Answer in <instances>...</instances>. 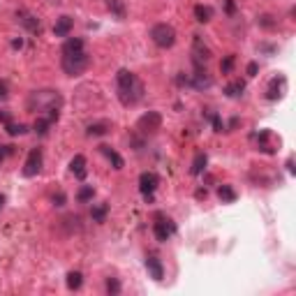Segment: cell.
<instances>
[{
    "label": "cell",
    "mask_w": 296,
    "mask_h": 296,
    "mask_svg": "<svg viewBox=\"0 0 296 296\" xmlns=\"http://www.w3.org/2000/svg\"><path fill=\"white\" fill-rule=\"evenodd\" d=\"M116 90H118V100L123 107H137L144 100V83L134 72L130 69H118L116 74Z\"/></svg>",
    "instance_id": "6da1fadb"
},
{
    "label": "cell",
    "mask_w": 296,
    "mask_h": 296,
    "mask_svg": "<svg viewBox=\"0 0 296 296\" xmlns=\"http://www.w3.org/2000/svg\"><path fill=\"white\" fill-rule=\"evenodd\" d=\"M63 107V97L58 90H35L28 97V109L35 114L49 111V109H60Z\"/></svg>",
    "instance_id": "7a4b0ae2"
},
{
    "label": "cell",
    "mask_w": 296,
    "mask_h": 296,
    "mask_svg": "<svg viewBox=\"0 0 296 296\" xmlns=\"http://www.w3.org/2000/svg\"><path fill=\"white\" fill-rule=\"evenodd\" d=\"M60 65H63V69H65V74L67 76H79L90 67V56L86 53V49L69 51V53H63Z\"/></svg>",
    "instance_id": "3957f363"
},
{
    "label": "cell",
    "mask_w": 296,
    "mask_h": 296,
    "mask_svg": "<svg viewBox=\"0 0 296 296\" xmlns=\"http://www.w3.org/2000/svg\"><path fill=\"white\" fill-rule=\"evenodd\" d=\"M151 39L160 49H171V46L176 44V30L169 23H155L151 28Z\"/></svg>",
    "instance_id": "277c9868"
},
{
    "label": "cell",
    "mask_w": 296,
    "mask_h": 296,
    "mask_svg": "<svg viewBox=\"0 0 296 296\" xmlns=\"http://www.w3.org/2000/svg\"><path fill=\"white\" fill-rule=\"evenodd\" d=\"M153 232H155V239H158L160 243H167V241L176 234V222L171 220V218H167V215H162V213H155Z\"/></svg>",
    "instance_id": "5b68a950"
},
{
    "label": "cell",
    "mask_w": 296,
    "mask_h": 296,
    "mask_svg": "<svg viewBox=\"0 0 296 296\" xmlns=\"http://www.w3.org/2000/svg\"><path fill=\"white\" fill-rule=\"evenodd\" d=\"M42 162H44V158H42V148H32V151L28 153V158H25L21 174H23L25 178L37 176L39 171H42Z\"/></svg>",
    "instance_id": "8992f818"
},
{
    "label": "cell",
    "mask_w": 296,
    "mask_h": 296,
    "mask_svg": "<svg viewBox=\"0 0 296 296\" xmlns=\"http://www.w3.org/2000/svg\"><path fill=\"white\" fill-rule=\"evenodd\" d=\"M160 127H162V116L158 111H148L137 120V130H141L144 134H155Z\"/></svg>",
    "instance_id": "52a82bcc"
},
{
    "label": "cell",
    "mask_w": 296,
    "mask_h": 296,
    "mask_svg": "<svg viewBox=\"0 0 296 296\" xmlns=\"http://www.w3.org/2000/svg\"><path fill=\"white\" fill-rule=\"evenodd\" d=\"M158 174H153V171H144L141 176H139V190H141V195H144L146 202H153V192L158 190Z\"/></svg>",
    "instance_id": "ba28073f"
},
{
    "label": "cell",
    "mask_w": 296,
    "mask_h": 296,
    "mask_svg": "<svg viewBox=\"0 0 296 296\" xmlns=\"http://www.w3.org/2000/svg\"><path fill=\"white\" fill-rule=\"evenodd\" d=\"M285 93H287V79H285L283 74L273 76L271 83H269V88H266V100L276 102V100H280Z\"/></svg>",
    "instance_id": "9c48e42d"
},
{
    "label": "cell",
    "mask_w": 296,
    "mask_h": 296,
    "mask_svg": "<svg viewBox=\"0 0 296 296\" xmlns=\"http://www.w3.org/2000/svg\"><path fill=\"white\" fill-rule=\"evenodd\" d=\"M16 21L23 25L25 30H30V32H39V30H42V23H39V19L35 16V14L28 12V9H19V12H16Z\"/></svg>",
    "instance_id": "30bf717a"
},
{
    "label": "cell",
    "mask_w": 296,
    "mask_h": 296,
    "mask_svg": "<svg viewBox=\"0 0 296 296\" xmlns=\"http://www.w3.org/2000/svg\"><path fill=\"white\" fill-rule=\"evenodd\" d=\"M72 28H74V19L67 16V14H63V16H58V19H56L53 35H56V37H67L69 32H72Z\"/></svg>",
    "instance_id": "8fae6325"
},
{
    "label": "cell",
    "mask_w": 296,
    "mask_h": 296,
    "mask_svg": "<svg viewBox=\"0 0 296 296\" xmlns=\"http://www.w3.org/2000/svg\"><path fill=\"white\" fill-rule=\"evenodd\" d=\"M146 269H148L153 280H162L164 269H162V264H160V259L155 257V255H148V257H146Z\"/></svg>",
    "instance_id": "7c38bea8"
},
{
    "label": "cell",
    "mask_w": 296,
    "mask_h": 296,
    "mask_svg": "<svg viewBox=\"0 0 296 296\" xmlns=\"http://www.w3.org/2000/svg\"><path fill=\"white\" fill-rule=\"evenodd\" d=\"M69 169H72V174H74L79 181H83V178H86V158H83L81 153L72 158V162H69Z\"/></svg>",
    "instance_id": "4fadbf2b"
},
{
    "label": "cell",
    "mask_w": 296,
    "mask_h": 296,
    "mask_svg": "<svg viewBox=\"0 0 296 296\" xmlns=\"http://www.w3.org/2000/svg\"><path fill=\"white\" fill-rule=\"evenodd\" d=\"M104 5H107V9L114 14L116 19L123 21L127 16V9H125V2H123V0H104Z\"/></svg>",
    "instance_id": "5bb4252c"
},
{
    "label": "cell",
    "mask_w": 296,
    "mask_h": 296,
    "mask_svg": "<svg viewBox=\"0 0 296 296\" xmlns=\"http://www.w3.org/2000/svg\"><path fill=\"white\" fill-rule=\"evenodd\" d=\"M208 58H211V51H208V46L204 44L199 37H195V65L206 63Z\"/></svg>",
    "instance_id": "9a60e30c"
},
{
    "label": "cell",
    "mask_w": 296,
    "mask_h": 296,
    "mask_svg": "<svg viewBox=\"0 0 296 296\" xmlns=\"http://www.w3.org/2000/svg\"><path fill=\"white\" fill-rule=\"evenodd\" d=\"M100 151L104 153V155H107V160H109V162L114 164V169H123V167H125L123 158H120V155L114 151V148H111V146H100Z\"/></svg>",
    "instance_id": "2e32d148"
},
{
    "label": "cell",
    "mask_w": 296,
    "mask_h": 296,
    "mask_svg": "<svg viewBox=\"0 0 296 296\" xmlns=\"http://www.w3.org/2000/svg\"><path fill=\"white\" fill-rule=\"evenodd\" d=\"M243 90H246V81H241V79H236V81L225 86V95H227V97H241Z\"/></svg>",
    "instance_id": "e0dca14e"
},
{
    "label": "cell",
    "mask_w": 296,
    "mask_h": 296,
    "mask_svg": "<svg viewBox=\"0 0 296 296\" xmlns=\"http://www.w3.org/2000/svg\"><path fill=\"white\" fill-rule=\"evenodd\" d=\"M206 164H208L206 153H197L195 162H192V167H190V174H192V176H199V174H202V171L206 169Z\"/></svg>",
    "instance_id": "ac0fdd59"
},
{
    "label": "cell",
    "mask_w": 296,
    "mask_h": 296,
    "mask_svg": "<svg viewBox=\"0 0 296 296\" xmlns=\"http://www.w3.org/2000/svg\"><path fill=\"white\" fill-rule=\"evenodd\" d=\"M195 16L199 23H208V21L213 19V9L208 5H195Z\"/></svg>",
    "instance_id": "d6986e66"
},
{
    "label": "cell",
    "mask_w": 296,
    "mask_h": 296,
    "mask_svg": "<svg viewBox=\"0 0 296 296\" xmlns=\"http://www.w3.org/2000/svg\"><path fill=\"white\" fill-rule=\"evenodd\" d=\"M218 197H220V202H222V204H232V202H236V192H234L232 185H220V188H218Z\"/></svg>",
    "instance_id": "ffe728a7"
},
{
    "label": "cell",
    "mask_w": 296,
    "mask_h": 296,
    "mask_svg": "<svg viewBox=\"0 0 296 296\" xmlns=\"http://www.w3.org/2000/svg\"><path fill=\"white\" fill-rule=\"evenodd\" d=\"M109 123L107 120H102V123H93V125H88V137H104V134L109 132Z\"/></svg>",
    "instance_id": "44dd1931"
},
{
    "label": "cell",
    "mask_w": 296,
    "mask_h": 296,
    "mask_svg": "<svg viewBox=\"0 0 296 296\" xmlns=\"http://www.w3.org/2000/svg\"><path fill=\"white\" fill-rule=\"evenodd\" d=\"M79 49H86L83 39H79V37H67V39H65L63 53H69V51H79Z\"/></svg>",
    "instance_id": "7402d4cb"
},
{
    "label": "cell",
    "mask_w": 296,
    "mask_h": 296,
    "mask_svg": "<svg viewBox=\"0 0 296 296\" xmlns=\"http://www.w3.org/2000/svg\"><path fill=\"white\" fill-rule=\"evenodd\" d=\"M107 213H109V206H107V204H100V206H93L90 218H93L95 222H104V220H107Z\"/></svg>",
    "instance_id": "603a6c76"
},
{
    "label": "cell",
    "mask_w": 296,
    "mask_h": 296,
    "mask_svg": "<svg viewBox=\"0 0 296 296\" xmlns=\"http://www.w3.org/2000/svg\"><path fill=\"white\" fill-rule=\"evenodd\" d=\"M93 197H95V188H93V185H81V188H79V192H76V199H79L81 204L90 202Z\"/></svg>",
    "instance_id": "cb8c5ba5"
},
{
    "label": "cell",
    "mask_w": 296,
    "mask_h": 296,
    "mask_svg": "<svg viewBox=\"0 0 296 296\" xmlns=\"http://www.w3.org/2000/svg\"><path fill=\"white\" fill-rule=\"evenodd\" d=\"M81 278H83V276H81L79 271H69V273H67V290H72V292L79 290V287H81V283H83Z\"/></svg>",
    "instance_id": "d4e9b609"
},
{
    "label": "cell",
    "mask_w": 296,
    "mask_h": 296,
    "mask_svg": "<svg viewBox=\"0 0 296 296\" xmlns=\"http://www.w3.org/2000/svg\"><path fill=\"white\" fill-rule=\"evenodd\" d=\"M28 132V127L23 123H7V134L9 137H21V134Z\"/></svg>",
    "instance_id": "484cf974"
},
{
    "label": "cell",
    "mask_w": 296,
    "mask_h": 296,
    "mask_svg": "<svg viewBox=\"0 0 296 296\" xmlns=\"http://www.w3.org/2000/svg\"><path fill=\"white\" fill-rule=\"evenodd\" d=\"M51 127V120L44 118V116H37V120H35V125H32V130L37 134H46V130Z\"/></svg>",
    "instance_id": "4316f807"
},
{
    "label": "cell",
    "mask_w": 296,
    "mask_h": 296,
    "mask_svg": "<svg viewBox=\"0 0 296 296\" xmlns=\"http://www.w3.org/2000/svg\"><path fill=\"white\" fill-rule=\"evenodd\" d=\"M257 23L262 25V28H273V25H278V21L273 19L271 14H264V16H259L257 19Z\"/></svg>",
    "instance_id": "83f0119b"
},
{
    "label": "cell",
    "mask_w": 296,
    "mask_h": 296,
    "mask_svg": "<svg viewBox=\"0 0 296 296\" xmlns=\"http://www.w3.org/2000/svg\"><path fill=\"white\" fill-rule=\"evenodd\" d=\"M234 60H236V56H227L225 60L220 63V69H222V74H229L232 72V67H234Z\"/></svg>",
    "instance_id": "f1b7e54d"
},
{
    "label": "cell",
    "mask_w": 296,
    "mask_h": 296,
    "mask_svg": "<svg viewBox=\"0 0 296 296\" xmlns=\"http://www.w3.org/2000/svg\"><path fill=\"white\" fill-rule=\"evenodd\" d=\"M107 292L109 294H120V283L116 278H109L107 280Z\"/></svg>",
    "instance_id": "f546056e"
},
{
    "label": "cell",
    "mask_w": 296,
    "mask_h": 296,
    "mask_svg": "<svg viewBox=\"0 0 296 296\" xmlns=\"http://www.w3.org/2000/svg\"><path fill=\"white\" fill-rule=\"evenodd\" d=\"M211 123H213V130H215V132H222V130H225V123H222V118H220L218 114L211 118Z\"/></svg>",
    "instance_id": "4dcf8cb0"
},
{
    "label": "cell",
    "mask_w": 296,
    "mask_h": 296,
    "mask_svg": "<svg viewBox=\"0 0 296 296\" xmlns=\"http://www.w3.org/2000/svg\"><path fill=\"white\" fill-rule=\"evenodd\" d=\"M246 72H248V76H257V72H259V65H257V63H248Z\"/></svg>",
    "instance_id": "1f68e13d"
},
{
    "label": "cell",
    "mask_w": 296,
    "mask_h": 296,
    "mask_svg": "<svg viewBox=\"0 0 296 296\" xmlns=\"http://www.w3.org/2000/svg\"><path fill=\"white\" fill-rule=\"evenodd\" d=\"M65 202H67V197H65L63 192H58V195L53 197V204H56L58 208H60V206H65Z\"/></svg>",
    "instance_id": "d6a6232c"
},
{
    "label": "cell",
    "mask_w": 296,
    "mask_h": 296,
    "mask_svg": "<svg viewBox=\"0 0 296 296\" xmlns=\"http://www.w3.org/2000/svg\"><path fill=\"white\" fill-rule=\"evenodd\" d=\"M9 153H12V146H0V162H2Z\"/></svg>",
    "instance_id": "836d02e7"
},
{
    "label": "cell",
    "mask_w": 296,
    "mask_h": 296,
    "mask_svg": "<svg viewBox=\"0 0 296 296\" xmlns=\"http://www.w3.org/2000/svg\"><path fill=\"white\" fill-rule=\"evenodd\" d=\"M9 118H12V114H9V111H7V109H2V111H0V123H9Z\"/></svg>",
    "instance_id": "e575fe53"
},
{
    "label": "cell",
    "mask_w": 296,
    "mask_h": 296,
    "mask_svg": "<svg viewBox=\"0 0 296 296\" xmlns=\"http://www.w3.org/2000/svg\"><path fill=\"white\" fill-rule=\"evenodd\" d=\"M225 9H227V14H234V9H236V2H234V0H227V2H225Z\"/></svg>",
    "instance_id": "d590c367"
},
{
    "label": "cell",
    "mask_w": 296,
    "mask_h": 296,
    "mask_svg": "<svg viewBox=\"0 0 296 296\" xmlns=\"http://www.w3.org/2000/svg\"><path fill=\"white\" fill-rule=\"evenodd\" d=\"M195 197H197V199H206V197H208L206 188H199V190H197V192H195Z\"/></svg>",
    "instance_id": "8d00e7d4"
},
{
    "label": "cell",
    "mask_w": 296,
    "mask_h": 296,
    "mask_svg": "<svg viewBox=\"0 0 296 296\" xmlns=\"http://www.w3.org/2000/svg\"><path fill=\"white\" fill-rule=\"evenodd\" d=\"M12 46H14V49H21V46H23V39H21V37L12 39Z\"/></svg>",
    "instance_id": "74e56055"
},
{
    "label": "cell",
    "mask_w": 296,
    "mask_h": 296,
    "mask_svg": "<svg viewBox=\"0 0 296 296\" xmlns=\"http://www.w3.org/2000/svg\"><path fill=\"white\" fill-rule=\"evenodd\" d=\"M2 97H7V86L5 83H0V100H2Z\"/></svg>",
    "instance_id": "f35d334b"
},
{
    "label": "cell",
    "mask_w": 296,
    "mask_h": 296,
    "mask_svg": "<svg viewBox=\"0 0 296 296\" xmlns=\"http://www.w3.org/2000/svg\"><path fill=\"white\" fill-rule=\"evenodd\" d=\"M287 169H290V174H294V160H287Z\"/></svg>",
    "instance_id": "ab89813d"
},
{
    "label": "cell",
    "mask_w": 296,
    "mask_h": 296,
    "mask_svg": "<svg viewBox=\"0 0 296 296\" xmlns=\"http://www.w3.org/2000/svg\"><path fill=\"white\" fill-rule=\"evenodd\" d=\"M2 206H5V197L0 195V208H2Z\"/></svg>",
    "instance_id": "60d3db41"
}]
</instances>
